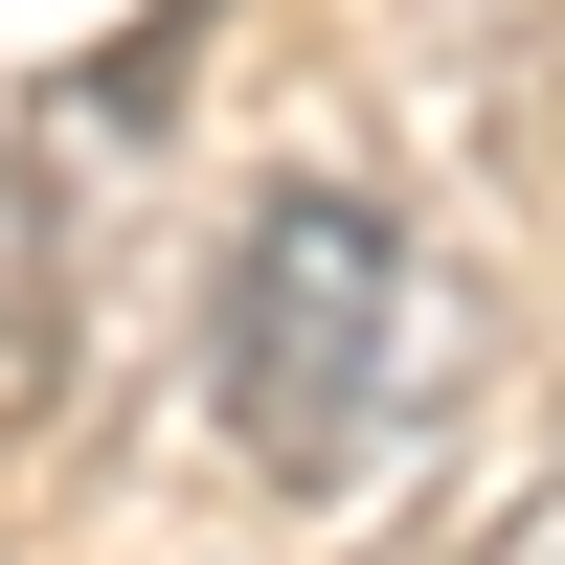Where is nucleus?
<instances>
[{"mask_svg": "<svg viewBox=\"0 0 565 565\" xmlns=\"http://www.w3.org/2000/svg\"><path fill=\"white\" fill-rule=\"evenodd\" d=\"M204 407L249 430V476L362 498L430 430V249L362 181H249L204 249Z\"/></svg>", "mask_w": 565, "mask_h": 565, "instance_id": "1", "label": "nucleus"}, {"mask_svg": "<svg viewBox=\"0 0 565 565\" xmlns=\"http://www.w3.org/2000/svg\"><path fill=\"white\" fill-rule=\"evenodd\" d=\"M498 565H565V476H543V498H521V543H498Z\"/></svg>", "mask_w": 565, "mask_h": 565, "instance_id": "2", "label": "nucleus"}]
</instances>
